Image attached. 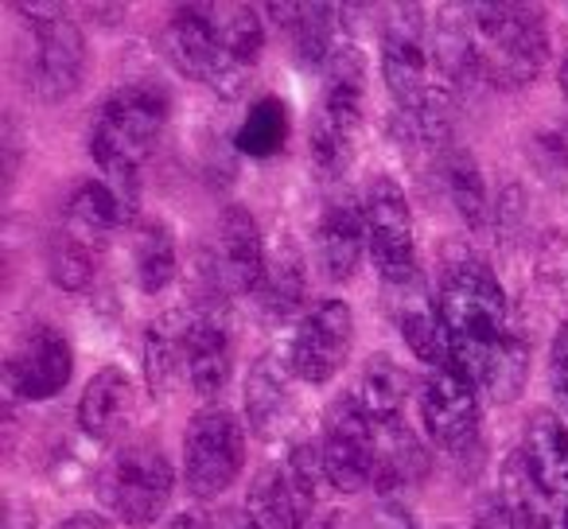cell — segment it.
Wrapping results in <instances>:
<instances>
[{
	"mask_svg": "<svg viewBox=\"0 0 568 529\" xmlns=\"http://www.w3.org/2000/svg\"><path fill=\"white\" fill-rule=\"evenodd\" d=\"M59 529H110V521H105L102 513H74V518H67Z\"/></svg>",
	"mask_w": 568,
	"mask_h": 529,
	"instance_id": "cell-42",
	"label": "cell"
},
{
	"mask_svg": "<svg viewBox=\"0 0 568 529\" xmlns=\"http://www.w3.org/2000/svg\"><path fill=\"white\" fill-rule=\"evenodd\" d=\"M358 529H413L409 513L402 510V506H378V510L366 513V521Z\"/></svg>",
	"mask_w": 568,
	"mask_h": 529,
	"instance_id": "cell-39",
	"label": "cell"
},
{
	"mask_svg": "<svg viewBox=\"0 0 568 529\" xmlns=\"http://www.w3.org/2000/svg\"><path fill=\"white\" fill-rule=\"evenodd\" d=\"M366 113V59L355 40H343L324 67V98L312 118V167L324 180H339L358 156Z\"/></svg>",
	"mask_w": 568,
	"mask_h": 529,
	"instance_id": "cell-5",
	"label": "cell"
},
{
	"mask_svg": "<svg viewBox=\"0 0 568 529\" xmlns=\"http://www.w3.org/2000/svg\"><path fill=\"white\" fill-rule=\"evenodd\" d=\"M304 293H308V273H304V257L288 237L268 253L265 277H261L257 293H253V304L257 312L268 319V324H281L288 319L296 308L304 304Z\"/></svg>",
	"mask_w": 568,
	"mask_h": 529,
	"instance_id": "cell-26",
	"label": "cell"
},
{
	"mask_svg": "<svg viewBox=\"0 0 568 529\" xmlns=\"http://www.w3.org/2000/svg\"><path fill=\"white\" fill-rule=\"evenodd\" d=\"M420 420L436 448L467 456L479 444V386L452 363L428 366L420 382Z\"/></svg>",
	"mask_w": 568,
	"mask_h": 529,
	"instance_id": "cell-12",
	"label": "cell"
},
{
	"mask_svg": "<svg viewBox=\"0 0 568 529\" xmlns=\"http://www.w3.org/2000/svg\"><path fill=\"white\" fill-rule=\"evenodd\" d=\"M234 370V335L219 308L191 312L187 332V386L199 397H214L226 389Z\"/></svg>",
	"mask_w": 568,
	"mask_h": 529,
	"instance_id": "cell-17",
	"label": "cell"
},
{
	"mask_svg": "<svg viewBox=\"0 0 568 529\" xmlns=\"http://www.w3.org/2000/svg\"><path fill=\"white\" fill-rule=\"evenodd\" d=\"M268 253L261 230L245 206H226L219 218V237L206 257V277L222 296H253L265 277Z\"/></svg>",
	"mask_w": 568,
	"mask_h": 529,
	"instance_id": "cell-16",
	"label": "cell"
},
{
	"mask_svg": "<svg viewBox=\"0 0 568 529\" xmlns=\"http://www.w3.org/2000/svg\"><path fill=\"white\" fill-rule=\"evenodd\" d=\"M521 456H526L537 487H541L552 502L568 498V420H560L557 413H549V409H537L534 417L526 420Z\"/></svg>",
	"mask_w": 568,
	"mask_h": 529,
	"instance_id": "cell-21",
	"label": "cell"
},
{
	"mask_svg": "<svg viewBox=\"0 0 568 529\" xmlns=\"http://www.w3.org/2000/svg\"><path fill=\"white\" fill-rule=\"evenodd\" d=\"M63 230L87 237V242L102 245L110 242L113 230H121L129 218H133V203L121 195L118 187H110L105 180H82L79 187L71 191L63 211Z\"/></svg>",
	"mask_w": 568,
	"mask_h": 529,
	"instance_id": "cell-22",
	"label": "cell"
},
{
	"mask_svg": "<svg viewBox=\"0 0 568 529\" xmlns=\"http://www.w3.org/2000/svg\"><path fill=\"white\" fill-rule=\"evenodd\" d=\"M324 487H332L324 451L316 444H296L284 467L273 464L257 471L245 495V513L257 529H312V513Z\"/></svg>",
	"mask_w": 568,
	"mask_h": 529,
	"instance_id": "cell-7",
	"label": "cell"
},
{
	"mask_svg": "<svg viewBox=\"0 0 568 529\" xmlns=\"http://www.w3.org/2000/svg\"><path fill=\"white\" fill-rule=\"evenodd\" d=\"M172 98L156 82H125L98 110L90 125V156L102 167L105 183L136 206L141 175L164 141Z\"/></svg>",
	"mask_w": 568,
	"mask_h": 529,
	"instance_id": "cell-3",
	"label": "cell"
},
{
	"mask_svg": "<svg viewBox=\"0 0 568 529\" xmlns=\"http://www.w3.org/2000/svg\"><path fill=\"white\" fill-rule=\"evenodd\" d=\"M560 529H568V510H565V521H560Z\"/></svg>",
	"mask_w": 568,
	"mask_h": 529,
	"instance_id": "cell-45",
	"label": "cell"
},
{
	"mask_svg": "<svg viewBox=\"0 0 568 529\" xmlns=\"http://www.w3.org/2000/svg\"><path fill=\"white\" fill-rule=\"evenodd\" d=\"M549 378H552V394H557L560 409H565V420H568V319L557 327V335H552Z\"/></svg>",
	"mask_w": 568,
	"mask_h": 529,
	"instance_id": "cell-38",
	"label": "cell"
},
{
	"mask_svg": "<svg viewBox=\"0 0 568 529\" xmlns=\"http://www.w3.org/2000/svg\"><path fill=\"white\" fill-rule=\"evenodd\" d=\"M199 521H203V513H180V518H172L168 529H199Z\"/></svg>",
	"mask_w": 568,
	"mask_h": 529,
	"instance_id": "cell-43",
	"label": "cell"
},
{
	"mask_svg": "<svg viewBox=\"0 0 568 529\" xmlns=\"http://www.w3.org/2000/svg\"><path fill=\"white\" fill-rule=\"evenodd\" d=\"M199 24L230 51L242 67H257L265 51V20L253 4H191Z\"/></svg>",
	"mask_w": 568,
	"mask_h": 529,
	"instance_id": "cell-27",
	"label": "cell"
},
{
	"mask_svg": "<svg viewBox=\"0 0 568 529\" xmlns=\"http://www.w3.org/2000/svg\"><path fill=\"white\" fill-rule=\"evenodd\" d=\"M526 378H529V339L514 327V335L498 347V355L490 358V366L483 370L479 389L506 405L526 389Z\"/></svg>",
	"mask_w": 568,
	"mask_h": 529,
	"instance_id": "cell-35",
	"label": "cell"
},
{
	"mask_svg": "<svg viewBox=\"0 0 568 529\" xmlns=\"http://www.w3.org/2000/svg\"><path fill=\"white\" fill-rule=\"evenodd\" d=\"M175 490V471L160 444L133 440L121 444L110 456V464L98 475V495H102L105 510L129 529H144L168 510Z\"/></svg>",
	"mask_w": 568,
	"mask_h": 529,
	"instance_id": "cell-6",
	"label": "cell"
},
{
	"mask_svg": "<svg viewBox=\"0 0 568 529\" xmlns=\"http://www.w3.org/2000/svg\"><path fill=\"white\" fill-rule=\"evenodd\" d=\"M296 374L288 370L281 350L273 355H261L253 363L250 378H245V417H250L253 433L273 436L276 428H284L288 413H293V394H288V382Z\"/></svg>",
	"mask_w": 568,
	"mask_h": 529,
	"instance_id": "cell-23",
	"label": "cell"
},
{
	"mask_svg": "<svg viewBox=\"0 0 568 529\" xmlns=\"http://www.w3.org/2000/svg\"><path fill=\"white\" fill-rule=\"evenodd\" d=\"M382 79L389 87V98L397 110L409 118V125L420 133L425 144L436 149H452L448 129H452V94L440 63L433 51V28H428L425 12L417 4H405L394 12L382 35Z\"/></svg>",
	"mask_w": 568,
	"mask_h": 529,
	"instance_id": "cell-2",
	"label": "cell"
},
{
	"mask_svg": "<svg viewBox=\"0 0 568 529\" xmlns=\"http://www.w3.org/2000/svg\"><path fill=\"white\" fill-rule=\"evenodd\" d=\"M17 9L32 17V48L24 59L28 90L40 102H63L82 87L87 40L59 4H17Z\"/></svg>",
	"mask_w": 568,
	"mask_h": 529,
	"instance_id": "cell-8",
	"label": "cell"
},
{
	"mask_svg": "<svg viewBox=\"0 0 568 529\" xmlns=\"http://www.w3.org/2000/svg\"><path fill=\"white\" fill-rule=\"evenodd\" d=\"M136 420V389L125 370L105 366L87 382L79 401V425L94 444H118Z\"/></svg>",
	"mask_w": 568,
	"mask_h": 529,
	"instance_id": "cell-19",
	"label": "cell"
},
{
	"mask_svg": "<svg viewBox=\"0 0 568 529\" xmlns=\"http://www.w3.org/2000/svg\"><path fill=\"white\" fill-rule=\"evenodd\" d=\"M436 316H440L448 363L459 366L479 386L483 370L514 335L506 293L495 269L471 250L452 242L440 261V288H436Z\"/></svg>",
	"mask_w": 568,
	"mask_h": 529,
	"instance_id": "cell-1",
	"label": "cell"
},
{
	"mask_svg": "<svg viewBox=\"0 0 568 529\" xmlns=\"http://www.w3.org/2000/svg\"><path fill=\"white\" fill-rule=\"evenodd\" d=\"M180 269V253H175V234L168 222L149 218L133 237V273L136 288L149 296L164 293Z\"/></svg>",
	"mask_w": 568,
	"mask_h": 529,
	"instance_id": "cell-31",
	"label": "cell"
},
{
	"mask_svg": "<svg viewBox=\"0 0 568 529\" xmlns=\"http://www.w3.org/2000/svg\"><path fill=\"white\" fill-rule=\"evenodd\" d=\"M355 343V312L347 301H320L296 324V332L284 343V363L296 374V382L324 386L343 370Z\"/></svg>",
	"mask_w": 568,
	"mask_h": 529,
	"instance_id": "cell-13",
	"label": "cell"
},
{
	"mask_svg": "<svg viewBox=\"0 0 568 529\" xmlns=\"http://www.w3.org/2000/svg\"><path fill=\"white\" fill-rule=\"evenodd\" d=\"M284 141H288V105L273 94L253 102L245 121L234 133L237 152H245V156H253V160L276 156V152L284 149Z\"/></svg>",
	"mask_w": 568,
	"mask_h": 529,
	"instance_id": "cell-33",
	"label": "cell"
},
{
	"mask_svg": "<svg viewBox=\"0 0 568 529\" xmlns=\"http://www.w3.org/2000/svg\"><path fill=\"white\" fill-rule=\"evenodd\" d=\"M440 175H444V191H448L456 214L467 222V230L487 234V226L495 222V206H490L487 183H483V172H479V164H475L471 152L444 149Z\"/></svg>",
	"mask_w": 568,
	"mask_h": 529,
	"instance_id": "cell-29",
	"label": "cell"
},
{
	"mask_svg": "<svg viewBox=\"0 0 568 529\" xmlns=\"http://www.w3.org/2000/svg\"><path fill=\"white\" fill-rule=\"evenodd\" d=\"M74 374V350L51 324H32L4 358V389L20 401H48L63 394Z\"/></svg>",
	"mask_w": 568,
	"mask_h": 529,
	"instance_id": "cell-15",
	"label": "cell"
},
{
	"mask_svg": "<svg viewBox=\"0 0 568 529\" xmlns=\"http://www.w3.org/2000/svg\"><path fill=\"white\" fill-rule=\"evenodd\" d=\"M98 261H102V245L87 242V237L71 234V230L55 234V242H51V250H48L51 281H55L59 288H67V293H82V288L94 285Z\"/></svg>",
	"mask_w": 568,
	"mask_h": 529,
	"instance_id": "cell-34",
	"label": "cell"
},
{
	"mask_svg": "<svg viewBox=\"0 0 568 529\" xmlns=\"http://www.w3.org/2000/svg\"><path fill=\"white\" fill-rule=\"evenodd\" d=\"M498 502H503L510 529H552V510H557V502L537 487L534 471H529L521 451H514V456L503 464Z\"/></svg>",
	"mask_w": 568,
	"mask_h": 529,
	"instance_id": "cell-30",
	"label": "cell"
},
{
	"mask_svg": "<svg viewBox=\"0 0 568 529\" xmlns=\"http://www.w3.org/2000/svg\"><path fill=\"white\" fill-rule=\"evenodd\" d=\"M394 301H389V312H394V324L402 332V339L413 347V355L428 366L448 363V350H444V332H440V316H436V304L428 301L425 281H409L402 288H389Z\"/></svg>",
	"mask_w": 568,
	"mask_h": 529,
	"instance_id": "cell-25",
	"label": "cell"
},
{
	"mask_svg": "<svg viewBox=\"0 0 568 529\" xmlns=\"http://www.w3.org/2000/svg\"><path fill=\"white\" fill-rule=\"evenodd\" d=\"M351 397H355L358 409L378 428H394V425H402L405 397H409V378H405V370L389 355H374L371 363L363 366V374H358L355 394Z\"/></svg>",
	"mask_w": 568,
	"mask_h": 529,
	"instance_id": "cell-28",
	"label": "cell"
},
{
	"mask_svg": "<svg viewBox=\"0 0 568 529\" xmlns=\"http://www.w3.org/2000/svg\"><path fill=\"white\" fill-rule=\"evenodd\" d=\"M471 529H510V521H506L503 502H498V498H490V502L479 510V518H475V526H471Z\"/></svg>",
	"mask_w": 568,
	"mask_h": 529,
	"instance_id": "cell-41",
	"label": "cell"
},
{
	"mask_svg": "<svg viewBox=\"0 0 568 529\" xmlns=\"http://www.w3.org/2000/svg\"><path fill=\"white\" fill-rule=\"evenodd\" d=\"M537 281L549 288L552 296L568 301V237L565 234H545L537 245Z\"/></svg>",
	"mask_w": 568,
	"mask_h": 529,
	"instance_id": "cell-36",
	"label": "cell"
},
{
	"mask_svg": "<svg viewBox=\"0 0 568 529\" xmlns=\"http://www.w3.org/2000/svg\"><path fill=\"white\" fill-rule=\"evenodd\" d=\"M366 250V211L358 199H332L316 226V265L327 281H351Z\"/></svg>",
	"mask_w": 568,
	"mask_h": 529,
	"instance_id": "cell-18",
	"label": "cell"
},
{
	"mask_svg": "<svg viewBox=\"0 0 568 529\" xmlns=\"http://www.w3.org/2000/svg\"><path fill=\"white\" fill-rule=\"evenodd\" d=\"M164 55L172 59V67L187 79H195L199 87L214 90L219 98H242L250 87V67H242L203 24H199L195 9H175L168 20L164 35Z\"/></svg>",
	"mask_w": 568,
	"mask_h": 529,
	"instance_id": "cell-14",
	"label": "cell"
},
{
	"mask_svg": "<svg viewBox=\"0 0 568 529\" xmlns=\"http://www.w3.org/2000/svg\"><path fill=\"white\" fill-rule=\"evenodd\" d=\"M560 94H565V102H568V59L560 63Z\"/></svg>",
	"mask_w": 568,
	"mask_h": 529,
	"instance_id": "cell-44",
	"label": "cell"
},
{
	"mask_svg": "<svg viewBox=\"0 0 568 529\" xmlns=\"http://www.w3.org/2000/svg\"><path fill=\"white\" fill-rule=\"evenodd\" d=\"M479 82L495 90H521L549 59V32L541 9L529 4H471L467 9Z\"/></svg>",
	"mask_w": 568,
	"mask_h": 529,
	"instance_id": "cell-4",
	"label": "cell"
},
{
	"mask_svg": "<svg viewBox=\"0 0 568 529\" xmlns=\"http://www.w3.org/2000/svg\"><path fill=\"white\" fill-rule=\"evenodd\" d=\"M245 467V428L222 405L199 409L183 436V479L195 498H219Z\"/></svg>",
	"mask_w": 568,
	"mask_h": 529,
	"instance_id": "cell-9",
	"label": "cell"
},
{
	"mask_svg": "<svg viewBox=\"0 0 568 529\" xmlns=\"http://www.w3.org/2000/svg\"><path fill=\"white\" fill-rule=\"evenodd\" d=\"M320 451H324V467L332 487L343 490V495H358V490L374 487V479H378L382 428L347 394L339 401H332V409H327Z\"/></svg>",
	"mask_w": 568,
	"mask_h": 529,
	"instance_id": "cell-11",
	"label": "cell"
},
{
	"mask_svg": "<svg viewBox=\"0 0 568 529\" xmlns=\"http://www.w3.org/2000/svg\"><path fill=\"white\" fill-rule=\"evenodd\" d=\"M268 12L281 17L276 24L288 32L296 59L308 67H320V71L327 67L332 51L347 40V35L339 32V20H335L339 9H332V4H273Z\"/></svg>",
	"mask_w": 568,
	"mask_h": 529,
	"instance_id": "cell-24",
	"label": "cell"
},
{
	"mask_svg": "<svg viewBox=\"0 0 568 529\" xmlns=\"http://www.w3.org/2000/svg\"><path fill=\"white\" fill-rule=\"evenodd\" d=\"M187 332L191 312H164L144 332V378L152 397H168L175 386H187Z\"/></svg>",
	"mask_w": 568,
	"mask_h": 529,
	"instance_id": "cell-20",
	"label": "cell"
},
{
	"mask_svg": "<svg viewBox=\"0 0 568 529\" xmlns=\"http://www.w3.org/2000/svg\"><path fill=\"white\" fill-rule=\"evenodd\" d=\"M199 529H257L250 513L242 510H219V513H203Z\"/></svg>",
	"mask_w": 568,
	"mask_h": 529,
	"instance_id": "cell-40",
	"label": "cell"
},
{
	"mask_svg": "<svg viewBox=\"0 0 568 529\" xmlns=\"http://www.w3.org/2000/svg\"><path fill=\"white\" fill-rule=\"evenodd\" d=\"M428 475V451L420 448V440L405 425L382 428V459H378V490H397V487H417Z\"/></svg>",
	"mask_w": 568,
	"mask_h": 529,
	"instance_id": "cell-32",
	"label": "cell"
},
{
	"mask_svg": "<svg viewBox=\"0 0 568 529\" xmlns=\"http://www.w3.org/2000/svg\"><path fill=\"white\" fill-rule=\"evenodd\" d=\"M363 211H366V250H371L378 277L389 288H402L409 281H417L420 277L417 230H413V211L405 191L389 175H378L366 187Z\"/></svg>",
	"mask_w": 568,
	"mask_h": 529,
	"instance_id": "cell-10",
	"label": "cell"
},
{
	"mask_svg": "<svg viewBox=\"0 0 568 529\" xmlns=\"http://www.w3.org/2000/svg\"><path fill=\"white\" fill-rule=\"evenodd\" d=\"M534 160L541 175L549 180H565L568 175V125H549L534 141Z\"/></svg>",
	"mask_w": 568,
	"mask_h": 529,
	"instance_id": "cell-37",
	"label": "cell"
}]
</instances>
